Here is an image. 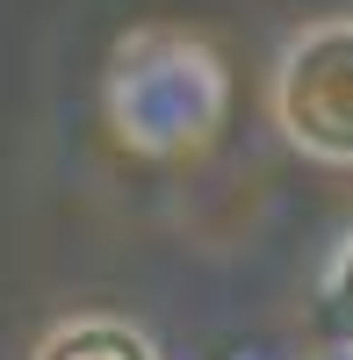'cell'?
<instances>
[{
	"mask_svg": "<svg viewBox=\"0 0 353 360\" xmlns=\"http://www.w3.org/2000/svg\"><path fill=\"white\" fill-rule=\"evenodd\" d=\"M274 123L296 152L353 166V22H317L281 51Z\"/></svg>",
	"mask_w": 353,
	"mask_h": 360,
	"instance_id": "obj_2",
	"label": "cell"
},
{
	"mask_svg": "<svg viewBox=\"0 0 353 360\" xmlns=\"http://www.w3.org/2000/svg\"><path fill=\"white\" fill-rule=\"evenodd\" d=\"M325 303H332V324H339V339L353 346V231H346V245L332 252V274H325Z\"/></svg>",
	"mask_w": 353,
	"mask_h": 360,
	"instance_id": "obj_4",
	"label": "cell"
},
{
	"mask_svg": "<svg viewBox=\"0 0 353 360\" xmlns=\"http://www.w3.org/2000/svg\"><path fill=\"white\" fill-rule=\"evenodd\" d=\"M37 360H159V346L123 317H65V324H51Z\"/></svg>",
	"mask_w": 353,
	"mask_h": 360,
	"instance_id": "obj_3",
	"label": "cell"
},
{
	"mask_svg": "<svg viewBox=\"0 0 353 360\" xmlns=\"http://www.w3.org/2000/svg\"><path fill=\"white\" fill-rule=\"evenodd\" d=\"M108 130L144 159H188L224 130L231 72L188 29H130L101 79Z\"/></svg>",
	"mask_w": 353,
	"mask_h": 360,
	"instance_id": "obj_1",
	"label": "cell"
}]
</instances>
